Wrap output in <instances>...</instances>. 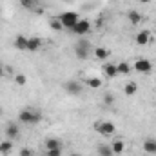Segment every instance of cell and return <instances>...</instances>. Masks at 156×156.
Listing matches in <instances>:
<instances>
[{
    "label": "cell",
    "mask_w": 156,
    "mask_h": 156,
    "mask_svg": "<svg viewBox=\"0 0 156 156\" xmlns=\"http://www.w3.org/2000/svg\"><path fill=\"white\" fill-rule=\"evenodd\" d=\"M64 91H66L67 94H71V96H78V94H82L83 87H82V83H80L78 80H67V82L64 83Z\"/></svg>",
    "instance_id": "obj_4"
},
{
    "label": "cell",
    "mask_w": 156,
    "mask_h": 156,
    "mask_svg": "<svg viewBox=\"0 0 156 156\" xmlns=\"http://www.w3.org/2000/svg\"><path fill=\"white\" fill-rule=\"evenodd\" d=\"M134 69H136L138 73H149V71L153 69V64H151V60H147V58H138V60L134 62Z\"/></svg>",
    "instance_id": "obj_6"
},
{
    "label": "cell",
    "mask_w": 156,
    "mask_h": 156,
    "mask_svg": "<svg viewBox=\"0 0 156 156\" xmlns=\"http://www.w3.org/2000/svg\"><path fill=\"white\" fill-rule=\"evenodd\" d=\"M11 149H13V140H4V142H0V153H2V154H9Z\"/></svg>",
    "instance_id": "obj_17"
},
{
    "label": "cell",
    "mask_w": 156,
    "mask_h": 156,
    "mask_svg": "<svg viewBox=\"0 0 156 156\" xmlns=\"http://www.w3.org/2000/svg\"><path fill=\"white\" fill-rule=\"evenodd\" d=\"M94 131H96V133H100L102 136H111V134H115L116 127H115V123H113V122H109V120H100V122H96Z\"/></svg>",
    "instance_id": "obj_3"
},
{
    "label": "cell",
    "mask_w": 156,
    "mask_h": 156,
    "mask_svg": "<svg viewBox=\"0 0 156 156\" xmlns=\"http://www.w3.org/2000/svg\"><path fill=\"white\" fill-rule=\"evenodd\" d=\"M127 20H129L133 26H136V24H140V22H142V15H140L136 9H131V11L127 13Z\"/></svg>",
    "instance_id": "obj_14"
},
{
    "label": "cell",
    "mask_w": 156,
    "mask_h": 156,
    "mask_svg": "<svg viewBox=\"0 0 156 156\" xmlns=\"http://www.w3.org/2000/svg\"><path fill=\"white\" fill-rule=\"evenodd\" d=\"M116 71H118V75H129L131 66L127 62H120V64H116Z\"/></svg>",
    "instance_id": "obj_20"
},
{
    "label": "cell",
    "mask_w": 156,
    "mask_h": 156,
    "mask_svg": "<svg viewBox=\"0 0 156 156\" xmlns=\"http://www.w3.org/2000/svg\"><path fill=\"white\" fill-rule=\"evenodd\" d=\"M15 82H16L18 85H24V83L27 82V78L24 76V75H16V76H15Z\"/></svg>",
    "instance_id": "obj_27"
},
{
    "label": "cell",
    "mask_w": 156,
    "mask_h": 156,
    "mask_svg": "<svg viewBox=\"0 0 156 156\" xmlns=\"http://www.w3.org/2000/svg\"><path fill=\"white\" fill-rule=\"evenodd\" d=\"M123 93H125L127 96H134V94L138 93V85H136V82H129V83H125Z\"/></svg>",
    "instance_id": "obj_16"
},
{
    "label": "cell",
    "mask_w": 156,
    "mask_h": 156,
    "mask_svg": "<svg viewBox=\"0 0 156 156\" xmlns=\"http://www.w3.org/2000/svg\"><path fill=\"white\" fill-rule=\"evenodd\" d=\"M89 53H91V51H87V49H82V47L75 45V55H76V58H80V60H85V58L89 56Z\"/></svg>",
    "instance_id": "obj_21"
},
{
    "label": "cell",
    "mask_w": 156,
    "mask_h": 156,
    "mask_svg": "<svg viewBox=\"0 0 156 156\" xmlns=\"http://www.w3.org/2000/svg\"><path fill=\"white\" fill-rule=\"evenodd\" d=\"M87 85L93 89H100L102 87V78H87Z\"/></svg>",
    "instance_id": "obj_22"
},
{
    "label": "cell",
    "mask_w": 156,
    "mask_h": 156,
    "mask_svg": "<svg viewBox=\"0 0 156 156\" xmlns=\"http://www.w3.org/2000/svg\"><path fill=\"white\" fill-rule=\"evenodd\" d=\"M35 4H37V0H20V5L26 7V9H31Z\"/></svg>",
    "instance_id": "obj_24"
},
{
    "label": "cell",
    "mask_w": 156,
    "mask_h": 156,
    "mask_svg": "<svg viewBox=\"0 0 156 156\" xmlns=\"http://www.w3.org/2000/svg\"><path fill=\"white\" fill-rule=\"evenodd\" d=\"M151 42V33L147 31V29H144V31H140L138 35H136V44L138 45H147Z\"/></svg>",
    "instance_id": "obj_8"
},
{
    "label": "cell",
    "mask_w": 156,
    "mask_h": 156,
    "mask_svg": "<svg viewBox=\"0 0 156 156\" xmlns=\"http://www.w3.org/2000/svg\"><path fill=\"white\" fill-rule=\"evenodd\" d=\"M15 47H16L18 51H27V37L18 35V37L15 38Z\"/></svg>",
    "instance_id": "obj_12"
},
{
    "label": "cell",
    "mask_w": 156,
    "mask_h": 156,
    "mask_svg": "<svg viewBox=\"0 0 156 156\" xmlns=\"http://www.w3.org/2000/svg\"><path fill=\"white\" fill-rule=\"evenodd\" d=\"M4 76V69H2V66H0V78Z\"/></svg>",
    "instance_id": "obj_29"
},
{
    "label": "cell",
    "mask_w": 156,
    "mask_h": 156,
    "mask_svg": "<svg viewBox=\"0 0 156 156\" xmlns=\"http://www.w3.org/2000/svg\"><path fill=\"white\" fill-rule=\"evenodd\" d=\"M111 149H113V153H115V154H122V153L125 151V144H123L122 140H116V142H113V144H111Z\"/></svg>",
    "instance_id": "obj_18"
},
{
    "label": "cell",
    "mask_w": 156,
    "mask_h": 156,
    "mask_svg": "<svg viewBox=\"0 0 156 156\" xmlns=\"http://www.w3.org/2000/svg\"><path fill=\"white\" fill-rule=\"evenodd\" d=\"M94 56L98 60H107L109 58V49L107 47H94Z\"/></svg>",
    "instance_id": "obj_15"
},
{
    "label": "cell",
    "mask_w": 156,
    "mask_h": 156,
    "mask_svg": "<svg viewBox=\"0 0 156 156\" xmlns=\"http://www.w3.org/2000/svg\"><path fill=\"white\" fill-rule=\"evenodd\" d=\"M98 156H115V153H113L111 145L102 144V145H98Z\"/></svg>",
    "instance_id": "obj_19"
},
{
    "label": "cell",
    "mask_w": 156,
    "mask_h": 156,
    "mask_svg": "<svg viewBox=\"0 0 156 156\" xmlns=\"http://www.w3.org/2000/svg\"><path fill=\"white\" fill-rule=\"evenodd\" d=\"M56 18L60 20V24H62L66 29H71L78 20H80V16H78L76 11H64V13H62V15H58Z\"/></svg>",
    "instance_id": "obj_2"
},
{
    "label": "cell",
    "mask_w": 156,
    "mask_h": 156,
    "mask_svg": "<svg viewBox=\"0 0 156 156\" xmlns=\"http://www.w3.org/2000/svg\"><path fill=\"white\" fill-rule=\"evenodd\" d=\"M44 156H47V154H44Z\"/></svg>",
    "instance_id": "obj_32"
},
{
    "label": "cell",
    "mask_w": 156,
    "mask_h": 156,
    "mask_svg": "<svg viewBox=\"0 0 156 156\" xmlns=\"http://www.w3.org/2000/svg\"><path fill=\"white\" fill-rule=\"evenodd\" d=\"M104 102H105L107 105H113V104H115V96H113V93H105V94H104Z\"/></svg>",
    "instance_id": "obj_23"
},
{
    "label": "cell",
    "mask_w": 156,
    "mask_h": 156,
    "mask_svg": "<svg viewBox=\"0 0 156 156\" xmlns=\"http://www.w3.org/2000/svg\"><path fill=\"white\" fill-rule=\"evenodd\" d=\"M140 2H142V4H147V2H151V0H140Z\"/></svg>",
    "instance_id": "obj_30"
},
{
    "label": "cell",
    "mask_w": 156,
    "mask_h": 156,
    "mask_svg": "<svg viewBox=\"0 0 156 156\" xmlns=\"http://www.w3.org/2000/svg\"><path fill=\"white\" fill-rule=\"evenodd\" d=\"M18 134H20L18 125H16V123H7V127H5V138H7V140H15Z\"/></svg>",
    "instance_id": "obj_7"
},
{
    "label": "cell",
    "mask_w": 156,
    "mask_h": 156,
    "mask_svg": "<svg viewBox=\"0 0 156 156\" xmlns=\"http://www.w3.org/2000/svg\"><path fill=\"white\" fill-rule=\"evenodd\" d=\"M51 27H53L55 31H62V29H64V26L60 24V20H58V18H55V20L51 22Z\"/></svg>",
    "instance_id": "obj_25"
},
{
    "label": "cell",
    "mask_w": 156,
    "mask_h": 156,
    "mask_svg": "<svg viewBox=\"0 0 156 156\" xmlns=\"http://www.w3.org/2000/svg\"><path fill=\"white\" fill-rule=\"evenodd\" d=\"M144 151L147 154H156V138H147L144 142Z\"/></svg>",
    "instance_id": "obj_10"
},
{
    "label": "cell",
    "mask_w": 156,
    "mask_h": 156,
    "mask_svg": "<svg viewBox=\"0 0 156 156\" xmlns=\"http://www.w3.org/2000/svg\"><path fill=\"white\" fill-rule=\"evenodd\" d=\"M71 33H75V35H87L89 31H91V22L89 20H85V18H80L76 24L69 29Z\"/></svg>",
    "instance_id": "obj_5"
},
{
    "label": "cell",
    "mask_w": 156,
    "mask_h": 156,
    "mask_svg": "<svg viewBox=\"0 0 156 156\" xmlns=\"http://www.w3.org/2000/svg\"><path fill=\"white\" fill-rule=\"evenodd\" d=\"M40 47H42V40H40V38H37V37L27 38V51L35 53V51H38Z\"/></svg>",
    "instance_id": "obj_11"
},
{
    "label": "cell",
    "mask_w": 156,
    "mask_h": 156,
    "mask_svg": "<svg viewBox=\"0 0 156 156\" xmlns=\"http://www.w3.org/2000/svg\"><path fill=\"white\" fill-rule=\"evenodd\" d=\"M45 154L47 156H62V149H49V151H45Z\"/></svg>",
    "instance_id": "obj_26"
},
{
    "label": "cell",
    "mask_w": 156,
    "mask_h": 156,
    "mask_svg": "<svg viewBox=\"0 0 156 156\" xmlns=\"http://www.w3.org/2000/svg\"><path fill=\"white\" fill-rule=\"evenodd\" d=\"M45 149H47V151H49V149H64V144H62L58 138L49 136V138L45 140Z\"/></svg>",
    "instance_id": "obj_9"
},
{
    "label": "cell",
    "mask_w": 156,
    "mask_h": 156,
    "mask_svg": "<svg viewBox=\"0 0 156 156\" xmlns=\"http://www.w3.org/2000/svg\"><path fill=\"white\" fill-rule=\"evenodd\" d=\"M104 73L107 78H116L118 71H116V64H104Z\"/></svg>",
    "instance_id": "obj_13"
},
{
    "label": "cell",
    "mask_w": 156,
    "mask_h": 156,
    "mask_svg": "<svg viewBox=\"0 0 156 156\" xmlns=\"http://www.w3.org/2000/svg\"><path fill=\"white\" fill-rule=\"evenodd\" d=\"M33 153H31V149L29 147H24V149H20V156H31Z\"/></svg>",
    "instance_id": "obj_28"
},
{
    "label": "cell",
    "mask_w": 156,
    "mask_h": 156,
    "mask_svg": "<svg viewBox=\"0 0 156 156\" xmlns=\"http://www.w3.org/2000/svg\"><path fill=\"white\" fill-rule=\"evenodd\" d=\"M69 156H80V154H78V153H71Z\"/></svg>",
    "instance_id": "obj_31"
},
{
    "label": "cell",
    "mask_w": 156,
    "mask_h": 156,
    "mask_svg": "<svg viewBox=\"0 0 156 156\" xmlns=\"http://www.w3.org/2000/svg\"><path fill=\"white\" fill-rule=\"evenodd\" d=\"M18 120H20L22 123H26V125H33V123H38L40 120H42V115H40L38 111L24 109V111L18 113Z\"/></svg>",
    "instance_id": "obj_1"
}]
</instances>
